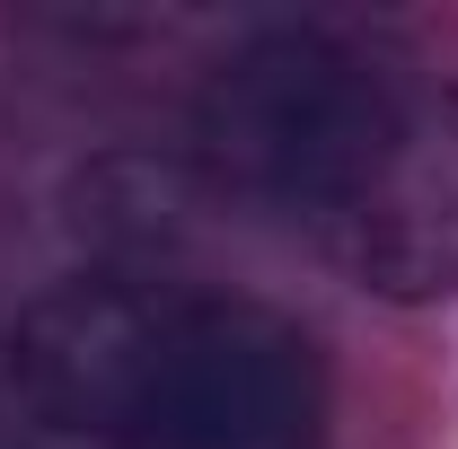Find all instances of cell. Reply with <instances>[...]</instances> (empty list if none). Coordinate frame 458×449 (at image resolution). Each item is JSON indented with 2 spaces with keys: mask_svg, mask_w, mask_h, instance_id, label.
Instances as JSON below:
<instances>
[{
  "mask_svg": "<svg viewBox=\"0 0 458 449\" xmlns=\"http://www.w3.org/2000/svg\"><path fill=\"white\" fill-rule=\"evenodd\" d=\"M194 150L370 300H458V80L327 27H274L203 80Z\"/></svg>",
  "mask_w": 458,
  "mask_h": 449,
  "instance_id": "6da1fadb",
  "label": "cell"
},
{
  "mask_svg": "<svg viewBox=\"0 0 458 449\" xmlns=\"http://www.w3.org/2000/svg\"><path fill=\"white\" fill-rule=\"evenodd\" d=\"M9 396L89 449H318V335L212 282L80 274L0 326Z\"/></svg>",
  "mask_w": 458,
  "mask_h": 449,
  "instance_id": "7a4b0ae2",
  "label": "cell"
}]
</instances>
